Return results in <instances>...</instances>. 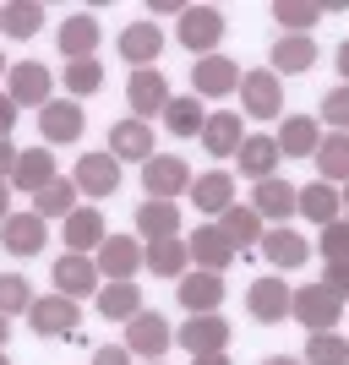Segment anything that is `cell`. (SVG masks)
Listing matches in <instances>:
<instances>
[{
	"mask_svg": "<svg viewBox=\"0 0 349 365\" xmlns=\"http://www.w3.org/2000/svg\"><path fill=\"white\" fill-rule=\"evenodd\" d=\"M224 11L218 6H186L181 11V28H175V38H181V49H191V55H213L218 49V38H224Z\"/></svg>",
	"mask_w": 349,
	"mask_h": 365,
	"instance_id": "1",
	"label": "cell"
},
{
	"mask_svg": "<svg viewBox=\"0 0 349 365\" xmlns=\"http://www.w3.org/2000/svg\"><path fill=\"white\" fill-rule=\"evenodd\" d=\"M289 317L300 322V327H311V333H333L338 317H344V300H338L328 284H305V289H295Z\"/></svg>",
	"mask_w": 349,
	"mask_h": 365,
	"instance_id": "2",
	"label": "cell"
},
{
	"mask_svg": "<svg viewBox=\"0 0 349 365\" xmlns=\"http://www.w3.org/2000/svg\"><path fill=\"white\" fill-rule=\"evenodd\" d=\"M191 169H186V158H175V153H153L148 164H142V191H148L153 202H175L181 191H191Z\"/></svg>",
	"mask_w": 349,
	"mask_h": 365,
	"instance_id": "3",
	"label": "cell"
},
{
	"mask_svg": "<svg viewBox=\"0 0 349 365\" xmlns=\"http://www.w3.org/2000/svg\"><path fill=\"white\" fill-rule=\"evenodd\" d=\"M93 262H98V273H104L109 284H131V278L148 267V251H142L131 235H109V240L98 245V257H93Z\"/></svg>",
	"mask_w": 349,
	"mask_h": 365,
	"instance_id": "4",
	"label": "cell"
},
{
	"mask_svg": "<svg viewBox=\"0 0 349 365\" xmlns=\"http://www.w3.org/2000/svg\"><path fill=\"white\" fill-rule=\"evenodd\" d=\"M126 104H131V120H153V115H164L169 109V82L158 66H142V71H131V82H126Z\"/></svg>",
	"mask_w": 349,
	"mask_h": 365,
	"instance_id": "5",
	"label": "cell"
},
{
	"mask_svg": "<svg viewBox=\"0 0 349 365\" xmlns=\"http://www.w3.org/2000/svg\"><path fill=\"white\" fill-rule=\"evenodd\" d=\"M71 180L82 197H115L121 191V158L115 153H82L71 169Z\"/></svg>",
	"mask_w": 349,
	"mask_h": 365,
	"instance_id": "6",
	"label": "cell"
},
{
	"mask_svg": "<svg viewBox=\"0 0 349 365\" xmlns=\"http://www.w3.org/2000/svg\"><path fill=\"white\" fill-rule=\"evenodd\" d=\"M241 109L246 115H257V120H273V115H284V82H278L273 71H246L241 76Z\"/></svg>",
	"mask_w": 349,
	"mask_h": 365,
	"instance_id": "7",
	"label": "cell"
},
{
	"mask_svg": "<svg viewBox=\"0 0 349 365\" xmlns=\"http://www.w3.org/2000/svg\"><path fill=\"white\" fill-rule=\"evenodd\" d=\"M175 344H181L186 354H224L229 349V322H224V311H213V317H191L181 327V333H175Z\"/></svg>",
	"mask_w": 349,
	"mask_h": 365,
	"instance_id": "8",
	"label": "cell"
},
{
	"mask_svg": "<svg viewBox=\"0 0 349 365\" xmlns=\"http://www.w3.org/2000/svg\"><path fill=\"white\" fill-rule=\"evenodd\" d=\"M169 344H175V327H169L158 311H142V317H131V327H126V349L137 354V360H158Z\"/></svg>",
	"mask_w": 349,
	"mask_h": 365,
	"instance_id": "9",
	"label": "cell"
},
{
	"mask_svg": "<svg viewBox=\"0 0 349 365\" xmlns=\"http://www.w3.org/2000/svg\"><path fill=\"white\" fill-rule=\"evenodd\" d=\"M186 251H191V262H197V273H218L224 278V267L235 262V240H229L218 224H202L191 240H186Z\"/></svg>",
	"mask_w": 349,
	"mask_h": 365,
	"instance_id": "10",
	"label": "cell"
},
{
	"mask_svg": "<svg viewBox=\"0 0 349 365\" xmlns=\"http://www.w3.org/2000/svg\"><path fill=\"white\" fill-rule=\"evenodd\" d=\"M241 66L229 61V55H202L191 66V82H197V98H224V93H241Z\"/></svg>",
	"mask_w": 349,
	"mask_h": 365,
	"instance_id": "11",
	"label": "cell"
},
{
	"mask_svg": "<svg viewBox=\"0 0 349 365\" xmlns=\"http://www.w3.org/2000/svg\"><path fill=\"white\" fill-rule=\"evenodd\" d=\"M39 137L55 142V148L76 142L82 137V104H76V98H49V104L39 109Z\"/></svg>",
	"mask_w": 349,
	"mask_h": 365,
	"instance_id": "12",
	"label": "cell"
},
{
	"mask_svg": "<svg viewBox=\"0 0 349 365\" xmlns=\"http://www.w3.org/2000/svg\"><path fill=\"white\" fill-rule=\"evenodd\" d=\"M289 305H295V294H289V284H284V278H273V273L257 278V284L246 289V311H251L262 327H268V322H284Z\"/></svg>",
	"mask_w": 349,
	"mask_h": 365,
	"instance_id": "13",
	"label": "cell"
},
{
	"mask_svg": "<svg viewBox=\"0 0 349 365\" xmlns=\"http://www.w3.org/2000/svg\"><path fill=\"white\" fill-rule=\"evenodd\" d=\"M251 207H257V218H268V224L278 229V224H289V218L300 213V191L273 175V180H262L257 191H251Z\"/></svg>",
	"mask_w": 349,
	"mask_h": 365,
	"instance_id": "14",
	"label": "cell"
},
{
	"mask_svg": "<svg viewBox=\"0 0 349 365\" xmlns=\"http://www.w3.org/2000/svg\"><path fill=\"white\" fill-rule=\"evenodd\" d=\"M76 317H82V311H76V300H66V294H44V300H33V311H28L39 338H71Z\"/></svg>",
	"mask_w": 349,
	"mask_h": 365,
	"instance_id": "15",
	"label": "cell"
},
{
	"mask_svg": "<svg viewBox=\"0 0 349 365\" xmlns=\"http://www.w3.org/2000/svg\"><path fill=\"white\" fill-rule=\"evenodd\" d=\"M49 278L61 284L66 300H82V294L98 289V278H104V273H98V262H93V257H76V251H66V257L49 267Z\"/></svg>",
	"mask_w": 349,
	"mask_h": 365,
	"instance_id": "16",
	"label": "cell"
},
{
	"mask_svg": "<svg viewBox=\"0 0 349 365\" xmlns=\"http://www.w3.org/2000/svg\"><path fill=\"white\" fill-rule=\"evenodd\" d=\"M6 93H11V104L44 109L49 104V71H44V61H16L11 76H6Z\"/></svg>",
	"mask_w": 349,
	"mask_h": 365,
	"instance_id": "17",
	"label": "cell"
},
{
	"mask_svg": "<svg viewBox=\"0 0 349 365\" xmlns=\"http://www.w3.org/2000/svg\"><path fill=\"white\" fill-rule=\"evenodd\" d=\"M98 38H104V28H98V16H88V11H76V16H66L61 22V55L66 61H93V49H98Z\"/></svg>",
	"mask_w": 349,
	"mask_h": 365,
	"instance_id": "18",
	"label": "cell"
},
{
	"mask_svg": "<svg viewBox=\"0 0 349 365\" xmlns=\"http://www.w3.org/2000/svg\"><path fill=\"white\" fill-rule=\"evenodd\" d=\"M158 55H164V28H158V22H131V28L121 33V61L131 66V71L153 66Z\"/></svg>",
	"mask_w": 349,
	"mask_h": 365,
	"instance_id": "19",
	"label": "cell"
},
{
	"mask_svg": "<svg viewBox=\"0 0 349 365\" xmlns=\"http://www.w3.org/2000/svg\"><path fill=\"white\" fill-rule=\"evenodd\" d=\"M268 61H273V76H305L317 66V38L311 33H284Z\"/></svg>",
	"mask_w": 349,
	"mask_h": 365,
	"instance_id": "20",
	"label": "cell"
},
{
	"mask_svg": "<svg viewBox=\"0 0 349 365\" xmlns=\"http://www.w3.org/2000/svg\"><path fill=\"white\" fill-rule=\"evenodd\" d=\"M44 240L49 235H44V218L39 213H11L6 224H0V245H6L11 257H39Z\"/></svg>",
	"mask_w": 349,
	"mask_h": 365,
	"instance_id": "21",
	"label": "cell"
},
{
	"mask_svg": "<svg viewBox=\"0 0 349 365\" xmlns=\"http://www.w3.org/2000/svg\"><path fill=\"white\" fill-rule=\"evenodd\" d=\"M191 202H197L202 213H218L224 218L229 207H235V180H229V169H208V175H197V180H191Z\"/></svg>",
	"mask_w": 349,
	"mask_h": 365,
	"instance_id": "22",
	"label": "cell"
},
{
	"mask_svg": "<svg viewBox=\"0 0 349 365\" xmlns=\"http://www.w3.org/2000/svg\"><path fill=\"white\" fill-rule=\"evenodd\" d=\"M278 158H284V148H278V137H246L241 153H235V164H241V175H251V180H273Z\"/></svg>",
	"mask_w": 349,
	"mask_h": 365,
	"instance_id": "23",
	"label": "cell"
},
{
	"mask_svg": "<svg viewBox=\"0 0 349 365\" xmlns=\"http://www.w3.org/2000/svg\"><path fill=\"white\" fill-rule=\"evenodd\" d=\"M175 294H181V305L191 311V317H213V311L224 305V284H218V273H186Z\"/></svg>",
	"mask_w": 349,
	"mask_h": 365,
	"instance_id": "24",
	"label": "cell"
},
{
	"mask_svg": "<svg viewBox=\"0 0 349 365\" xmlns=\"http://www.w3.org/2000/svg\"><path fill=\"white\" fill-rule=\"evenodd\" d=\"M104 240H109V229H104V213H98V207H76V213L66 218V251L88 257V251H98Z\"/></svg>",
	"mask_w": 349,
	"mask_h": 365,
	"instance_id": "25",
	"label": "cell"
},
{
	"mask_svg": "<svg viewBox=\"0 0 349 365\" xmlns=\"http://www.w3.org/2000/svg\"><path fill=\"white\" fill-rule=\"evenodd\" d=\"M137 235L142 240H181V207H175V202H142L137 207Z\"/></svg>",
	"mask_w": 349,
	"mask_h": 365,
	"instance_id": "26",
	"label": "cell"
},
{
	"mask_svg": "<svg viewBox=\"0 0 349 365\" xmlns=\"http://www.w3.org/2000/svg\"><path fill=\"white\" fill-rule=\"evenodd\" d=\"M109 153H115V158H137V164H148V158H153V125L148 120H115V125H109Z\"/></svg>",
	"mask_w": 349,
	"mask_h": 365,
	"instance_id": "27",
	"label": "cell"
},
{
	"mask_svg": "<svg viewBox=\"0 0 349 365\" xmlns=\"http://www.w3.org/2000/svg\"><path fill=\"white\" fill-rule=\"evenodd\" d=\"M262 257L273 262V267H300V262L311 257V240H305V235H295L289 224H278V229H268V235H262Z\"/></svg>",
	"mask_w": 349,
	"mask_h": 365,
	"instance_id": "28",
	"label": "cell"
},
{
	"mask_svg": "<svg viewBox=\"0 0 349 365\" xmlns=\"http://www.w3.org/2000/svg\"><path fill=\"white\" fill-rule=\"evenodd\" d=\"M278 148H284V158H317L322 125L311 120V115H289V120L278 125Z\"/></svg>",
	"mask_w": 349,
	"mask_h": 365,
	"instance_id": "29",
	"label": "cell"
},
{
	"mask_svg": "<svg viewBox=\"0 0 349 365\" xmlns=\"http://www.w3.org/2000/svg\"><path fill=\"white\" fill-rule=\"evenodd\" d=\"M55 180H61V175H55V153L33 148V153H22V158H16V175H11L16 191L39 197V191H44V185H55Z\"/></svg>",
	"mask_w": 349,
	"mask_h": 365,
	"instance_id": "30",
	"label": "cell"
},
{
	"mask_svg": "<svg viewBox=\"0 0 349 365\" xmlns=\"http://www.w3.org/2000/svg\"><path fill=\"white\" fill-rule=\"evenodd\" d=\"M338 207H344V191H338V185H328V180H311L300 191V213L311 218V224H338Z\"/></svg>",
	"mask_w": 349,
	"mask_h": 365,
	"instance_id": "31",
	"label": "cell"
},
{
	"mask_svg": "<svg viewBox=\"0 0 349 365\" xmlns=\"http://www.w3.org/2000/svg\"><path fill=\"white\" fill-rule=\"evenodd\" d=\"M164 125L175 131V137H202V131H208V109H202V98H197V93H186V98H169Z\"/></svg>",
	"mask_w": 349,
	"mask_h": 365,
	"instance_id": "32",
	"label": "cell"
},
{
	"mask_svg": "<svg viewBox=\"0 0 349 365\" xmlns=\"http://www.w3.org/2000/svg\"><path fill=\"white\" fill-rule=\"evenodd\" d=\"M317 169L328 185H349V137L344 131H328L317 148Z\"/></svg>",
	"mask_w": 349,
	"mask_h": 365,
	"instance_id": "33",
	"label": "cell"
},
{
	"mask_svg": "<svg viewBox=\"0 0 349 365\" xmlns=\"http://www.w3.org/2000/svg\"><path fill=\"white\" fill-rule=\"evenodd\" d=\"M246 131H241V115L235 109H218V115H208V131H202V148L208 153H241Z\"/></svg>",
	"mask_w": 349,
	"mask_h": 365,
	"instance_id": "34",
	"label": "cell"
},
{
	"mask_svg": "<svg viewBox=\"0 0 349 365\" xmlns=\"http://www.w3.org/2000/svg\"><path fill=\"white\" fill-rule=\"evenodd\" d=\"M186 267H191V251H186V240H153V245H148V273L175 278V284H181Z\"/></svg>",
	"mask_w": 349,
	"mask_h": 365,
	"instance_id": "35",
	"label": "cell"
},
{
	"mask_svg": "<svg viewBox=\"0 0 349 365\" xmlns=\"http://www.w3.org/2000/svg\"><path fill=\"white\" fill-rule=\"evenodd\" d=\"M98 317H109V322L142 317V289L137 284H104V289H98Z\"/></svg>",
	"mask_w": 349,
	"mask_h": 365,
	"instance_id": "36",
	"label": "cell"
},
{
	"mask_svg": "<svg viewBox=\"0 0 349 365\" xmlns=\"http://www.w3.org/2000/svg\"><path fill=\"white\" fill-rule=\"evenodd\" d=\"M39 28H44V6H39V0H11V6H0V33L33 38Z\"/></svg>",
	"mask_w": 349,
	"mask_h": 365,
	"instance_id": "37",
	"label": "cell"
},
{
	"mask_svg": "<svg viewBox=\"0 0 349 365\" xmlns=\"http://www.w3.org/2000/svg\"><path fill=\"white\" fill-rule=\"evenodd\" d=\"M76 197H82V191H76V180H55V185H44V191H39V197H33V213L44 218H71L76 213Z\"/></svg>",
	"mask_w": 349,
	"mask_h": 365,
	"instance_id": "38",
	"label": "cell"
},
{
	"mask_svg": "<svg viewBox=\"0 0 349 365\" xmlns=\"http://www.w3.org/2000/svg\"><path fill=\"white\" fill-rule=\"evenodd\" d=\"M218 229L235 240V251H241V245H262V235H268V229H262V218H257V207H241V202L218 218Z\"/></svg>",
	"mask_w": 349,
	"mask_h": 365,
	"instance_id": "39",
	"label": "cell"
},
{
	"mask_svg": "<svg viewBox=\"0 0 349 365\" xmlns=\"http://www.w3.org/2000/svg\"><path fill=\"white\" fill-rule=\"evenodd\" d=\"M33 284L22 273H0V317H28L33 311Z\"/></svg>",
	"mask_w": 349,
	"mask_h": 365,
	"instance_id": "40",
	"label": "cell"
},
{
	"mask_svg": "<svg viewBox=\"0 0 349 365\" xmlns=\"http://www.w3.org/2000/svg\"><path fill=\"white\" fill-rule=\"evenodd\" d=\"M305 365H349V344L338 333H311L305 338Z\"/></svg>",
	"mask_w": 349,
	"mask_h": 365,
	"instance_id": "41",
	"label": "cell"
},
{
	"mask_svg": "<svg viewBox=\"0 0 349 365\" xmlns=\"http://www.w3.org/2000/svg\"><path fill=\"white\" fill-rule=\"evenodd\" d=\"M328 6H300V0H273V22H284L289 33H311L322 22Z\"/></svg>",
	"mask_w": 349,
	"mask_h": 365,
	"instance_id": "42",
	"label": "cell"
},
{
	"mask_svg": "<svg viewBox=\"0 0 349 365\" xmlns=\"http://www.w3.org/2000/svg\"><path fill=\"white\" fill-rule=\"evenodd\" d=\"M66 88H71V98H93V93L104 88V66H98V61L66 66Z\"/></svg>",
	"mask_w": 349,
	"mask_h": 365,
	"instance_id": "43",
	"label": "cell"
},
{
	"mask_svg": "<svg viewBox=\"0 0 349 365\" xmlns=\"http://www.w3.org/2000/svg\"><path fill=\"white\" fill-rule=\"evenodd\" d=\"M322 125H333V131H344V137H349V82L322 98Z\"/></svg>",
	"mask_w": 349,
	"mask_h": 365,
	"instance_id": "44",
	"label": "cell"
},
{
	"mask_svg": "<svg viewBox=\"0 0 349 365\" xmlns=\"http://www.w3.org/2000/svg\"><path fill=\"white\" fill-rule=\"evenodd\" d=\"M317 251H322L328 262H344V257H349V218H338V224H328V229H322Z\"/></svg>",
	"mask_w": 349,
	"mask_h": 365,
	"instance_id": "45",
	"label": "cell"
},
{
	"mask_svg": "<svg viewBox=\"0 0 349 365\" xmlns=\"http://www.w3.org/2000/svg\"><path fill=\"white\" fill-rule=\"evenodd\" d=\"M322 284L338 294V300H349V257L344 262H328V273H322Z\"/></svg>",
	"mask_w": 349,
	"mask_h": 365,
	"instance_id": "46",
	"label": "cell"
},
{
	"mask_svg": "<svg viewBox=\"0 0 349 365\" xmlns=\"http://www.w3.org/2000/svg\"><path fill=\"white\" fill-rule=\"evenodd\" d=\"M93 365H131V349L126 344H104V349L93 354Z\"/></svg>",
	"mask_w": 349,
	"mask_h": 365,
	"instance_id": "47",
	"label": "cell"
},
{
	"mask_svg": "<svg viewBox=\"0 0 349 365\" xmlns=\"http://www.w3.org/2000/svg\"><path fill=\"white\" fill-rule=\"evenodd\" d=\"M16 158H22V148L6 137V142H0V180H11V175H16Z\"/></svg>",
	"mask_w": 349,
	"mask_h": 365,
	"instance_id": "48",
	"label": "cell"
},
{
	"mask_svg": "<svg viewBox=\"0 0 349 365\" xmlns=\"http://www.w3.org/2000/svg\"><path fill=\"white\" fill-rule=\"evenodd\" d=\"M11 125H16V104H11V93H0V142L11 137Z\"/></svg>",
	"mask_w": 349,
	"mask_h": 365,
	"instance_id": "49",
	"label": "cell"
},
{
	"mask_svg": "<svg viewBox=\"0 0 349 365\" xmlns=\"http://www.w3.org/2000/svg\"><path fill=\"white\" fill-rule=\"evenodd\" d=\"M11 218V180H0V224Z\"/></svg>",
	"mask_w": 349,
	"mask_h": 365,
	"instance_id": "50",
	"label": "cell"
},
{
	"mask_svg": "<svg viewBox=\"0 0 349 365\" xmlns=\"http://www.w3.org/2000/svg\"><path fill=\"white\" fill-rule=\"evenodd\" d=\"M338 71H344V82H349V38L338 44Z\"/></svg>",
	"mask_w": 349,
	"mask_h": 365,
	"instance_id": "51",
	"label": "cell"
},
{
	"mask_svg": "<svg viewBox=\"0 0 349 365\" xmlns=\"http://www.w3.org/2000/svg\"><path fill=\"white\" fill-rule=\"evenodd\" d=\"M262 365H305V360H295V354H268Z\"/></svg>",
	"mask_w": 349,
	"mask_h": 365,
	"instance_id": "52",
	"label": "cell"
},
{
	"mask_svg": "<svg viewBox=\"0 0 349 365\" xmlns=\"http://www.w3.org/2000/svg\"><path fill=\"white\" fill-rule=\"evenodd\" d=\"M197 365H229V354H202Z\"/></svg>",
	"mask_w": 349,
	"mask_h": 365,
	"instance_id": "53",
	"label": "cell"
},
{
	"mask_svg": "<svg viewBox=\"0 0 349 365\" xmlns=\"http://www.w3.org/2000/svg\"><path fill=\"white\" fill-rule=\"evenodd\" d=\"M11 317H0V349H6V338H11V327H6Z\"/></svg>",
	"mask_w": 349,
	"mask_h": 365,
	"instance_id": "54",
	"label": "cell"
},
{
	"mask_svg": "<svg viewBox=\"0 0 349 365\" xmlns=\"http://www.w3.org/2000/svg\"><path fill=\"white\" fill-rule=\"evenodd\" d=\"M6 66H11V61H6V55H0V71H6Z\"/></svg>",
	"mask_w": 349,
	"mask_h": 365,
	"instance_id": "55",
	"label": "cell"
},
{
	"mask_svg": "<svg viewBox=\"0 0 349 365\" xmlns=\"http://www.w3.org/2000/svg\"><path fill=\"white\" fill-rule=\"evenodd\" d=\"M0 365H11V360H6V349H0Z\"/></svg>",
	"mask_w": 349,
	"mask_h": 365,
	"instance_id": "56",
	"label": "cell"
},
{
	"mask_svg": "<svg viewBox=\"0 0 349 365\" xmlns=\"http://www.w3.org/2000/svg\"><path fill=\"white\" fill-rule=\"evenodd\" d=\"M344 207H349V185H344Z\"/></svg>",
	"mask_w": 349,
	"mask_h": 365,
	"instance_id": "57",
	"label": "cell"
},
{
	"mask_svg": "<svg viewBox=\"0 0 349 365\" xmlns=\"http://www.w3.org/2000/svg\"><path fill=\"white\" fill-rule=\"evenodd\" d=\"M148 365H164V360H148Z\"/></svg>",
	"mask_w": 349,
	"mask_h": 365,
	"instance_id": "58",
	"label": "cell"
}]
</instances>
